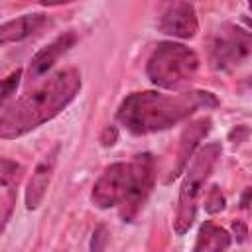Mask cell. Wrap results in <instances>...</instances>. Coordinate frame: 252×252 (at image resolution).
<instances>
[{"label":"cell","mask_w":252,"mask_h":252,"mask_svg":"<svg viewBox=\"0 0 252 252\" xmlns=\"http://www.w3.org/2000/svg\"><path fill=\"white\" fill-rule=\"evenodd\" d=\"M248 4H250V8H252V0H248Z\"/></svg>","instance_id":"cell-24"},{"label":"cell","mask_w":252,"mask_h":252,"mask_svg":"<svg viewBox=\"0 0 252 252\" xmlns=\"http://www.w3.org/2000/svg\"><path fill=\"white\" fill-rule=\"evenodd\" d=\"M57 156H59V144L53 146V150H49L35 165L28 185H26V193H24V201H26V209L28 211H35L45 193H47V187L51 183V175H53V169L57 165Z\"/></svg>","instance_id":"cell-9"},{"label":"cell","mask_w":252,"mask_h":252,"mask_svg":"<svg viewBox=\"0 0 252 252\" xmlns=\"http://www.w3.org/2000/svg\"><path fill=\"white\" fill-rule=\"evenodd\" d=\"M242 22H244V24H246V26L252 30V18H250V16H242Z\"/></svg>","instance_id":"cell-23"},{"label":"cell","mask_w":252,"mask_h":252,"mask_svg":"<svg viewBox=\"0 0 252 252\" xmlns=\"http://www.w3.org/2000/svg\"><path fill=\"white\" fill-rule=\"evenodd\" d=\"M217 98L207 91H189L177 94H163L156 91L128 94L118 110L116 120L134 136H146L171 128L189 118L199 106H217Z\"/></svg>","instance_id":"cell-2"},{"label":"cell","mask_w":252,"mask_h":252,"mask_svg":"<svg viewBox=\"0 0 252 252\" xmlns=\"http://www.w3.org/2000/svg\"><path fill=\"white\" fill-rule=\"evenodd\" d=\"M252 57V32L234 24H224L209 43V59L215 69L232 71Z\"/></svg>","instance_id":"cell-5"},{"label":"cell","mask_w":252,"mask_h":252,"mask_svg":"<svg viewBox=\"0 0 252 252\" xmlns=\"http://www.w3.org/2000/svg\"><path fill=\"white\" fill-rule=\"evenodd\" d=\"M108 242V230L104 224H98L93 232V240H91V250H104Z\"/></svg>","instance_id":"cell-17"},{"label":"cell","mask_w":252,"mask_h":252,"mask_svg":"<svg viewBox=\"0 0 252 252\" xmlns=\"http://www.w3.org/2000/svg\"><path fill=\"white\" fill-rule=\"evenodd\" d=\"M211 132V118H199L195 122H191L189 126H185V130L181 132V138H179V150H177V159H175V165L171 167V173L169 177L165 179V183H169L171 179H175L177 175L183 173V169L187 167L189 163V158L195 156L197 148H199V142Z\"/></svg>","instance_id":"cell-10"},{"label":"cell","mask_w":252,"mask_h":252,"mask_svg":"<svg viewBox=\"0 0 252 252\" xmlns=\"http://www.w3.org/2000/svg\"><path fill=\"white\" fill-rule=\"evenodd\" d=\"M250 199H252V189H246V191H244V195H242V199H240V207H242V209H246Z\"/></svg>","instance_id":"cell-22"},{"label":"cell","mask_w":252,"mask_h":252,"mask_svg":"<svg viewBox=\"0 0 252 252\" xmlns=\"http://www.w3.org/2000/svg\"><path fill=\"white\" fill-rule=\"evenodd\" d=\"M35 2L41 6H63V4H71L75 0H35Z\"/></svg>","instance_id":"cell-21"},{"label":"cell","mask_w":252,"mask_h":252,"mask_svg":"<svg viewBox=\"0 0 252 252\" xmlns=\"http://www.w3.org/2000/svg\"><path fill=\"white\" fill-rule=\"evenodd\" d=\"M81 91V73L75 67H65L49 75L41 85L28 91L12 104L2 106L0 138L14 140L39 128L65 110Z\"/></svg>","instance_id":"cell-1"},{"label":"cell","mask_w":252,"mask_h":252,"mask_svg":"<svg viewBox=\"0 0 252 252\" xmlns=\"http://www.w3.org/2000/svg\"><path fill=\"white\" fill-rule=\"evenodd\" d=\"M199 71V55L177 41H161L156 45L146 63V75L159 89L177 91L189 85Z\"/></svg>","instance_id":"cell-3"},{"label":"cell","mask_w":252,"mask_h":252,"mask_svg":"<svg viewBox=\"0 0 252 252\" xmlns=\"http://www.w3.org/2000/svg\"><path fill=\"white\" fill-rule=\"evenodd\" d=\"M75 41H77V35H75L73 32H65L63 35L55 37L51 43H47L45 47H41V49L32 57V61H30V67H28L30 79L35 81V79H39L41 75H45V73L57 63V59H59L65 51H69V49L75 45Z\"/></svg>","instance_id":"cell-11"},{"label":"cell","mask_w":252,"mask_h":252,"mask_svg":"<svg viewBox=\"0 0 252 252\" xmlns=\"http://www.w3.org/2000/svg\"><path fill=\"white\" fill-rule=\"evenodd\" d=\"M232 236L236 238V242H244L248 236V228L242 220H232Z\"/></svg>","instance_id":"cell-19"},{"label":"cell","mask_w":252,"mask_h":252,"mask_svg":"<svg viewBox=\"0 0 252 252\" xmlns=\"http://www.w3.org/2000/svg\"><path fill=\"white\" fill-rule=\"evenodd\" d=\"M47 24H49V20L43 14H24L16 20L4 22L0 26V43L6 45V43H14V41H24Z\"/></svg>","instance_id":"cell-12"},{"label":"cell","mask_w":252,"mask_h":252,"mask_svg":"<svg viewBox=\"0 0 252 252\" xmlns=\"http://www.w3.org/2000/svg\"><path fill=\"white\" fill-rule=\"evenodd\" d=\"M220 154H222V148L219 142L205 144L203 148H199L195 152L191 163L187 165V171H185V177H183V183L179 189L177 213H175V220H173L175 234L183 236L193 226L195 217H197L199 197L203 193V185H205L207 177L211 175Z\"/></svg>","instance_id":"cell-4"},{"label":"cell","mask_w":252,"mask_h":252,"mask_svg":"<svg viewBox=\"0 0 252 252\" xmlns=\"http://www.w3.org/2000/svg\"><path fill=\"white\" fill-rule=\"evenodd\" d=\"M22 165L8 159V158H2L0 159V185L6 189L8 193V207L12 211V203H14V189L18 187L20 179H22Z\"/></svg>","instance_id":"cell-14"},{"label":"cell","mask_w":252,"mask_h":252,"mask_svg":"<svg viewBox=\"0 0 252 252\" xmlns=\"http://www.w3.org/2000/svg\"><path fill=\"white\" fill-rule=\"evenodd\" d=\"M230 242H232V238L224 228L217 226L211 220H205L197 232L193 250L195 252H219V250L230 248Z\"/></svg>","instance_id":"cell-13"},{"label":"cell","mask_w":252,"mask_h":252,"mask_svg":"<svg viewBox=\"0 0 252 252\" xmlns=\"http://www.w3.org/2000/svg\"><path fill=\"white\" fill-rule=\"evenodd\" d=\"M158 28L175 39H191L199 32V20L189 0H163Z\"/></svg>","instance_id":"cell-7"},{"label":"cell","mask_w":252,"mask_h":252,"mask_svg":"<svg viewBox=\"0 0 252 252\" xmlns=\"http://www.w3.org/2000/svg\"><path fill=\"white\" fill-rule=\"evenodd\" d=\"M224 207H226V199H224L220 187H219V185H211V187L207 189V193H205V199H203V209H205V213L217 215V213H220Z\"/></svg>","instance_id":"cell-15"},{"label":"cell","mask_w":252,"mask_h":252,"mask_svg":"<svg viewBox=\"0 0 252 252\" xmlns=\"http://www.w3.org/2000/svg\"><path fill=\"white\" fill-rule=\"evenodd\" d=\"M20 79H22V69H16L14 73H10L4 81H2V102L6 104L8 98L16 93L18 85H20Z\"/></svg>","instance_id":"cell-16"},{"label":"cell","mask_w":252,"mask_h":252,"mask_svg":"<svg viewBox=\"0 0 252 252\" xmlns=\"http://www.w3.org/2000/svg\"><path fill=\"white\" fill-rule=\"evenodd\" d=\"M134 159H136V167H138L136 183H134L130 195L118 207V213H120L122 220H126V222H130L140 213V209L144 207V203L150 197L154 183H156V159H154V156L152 154H138Z\"/></svg>","instance_id":"cell-8"},{"label":"cell","mask_w":252,"mask_h":252,"mask_svg":"<svg viewBox=\"0 0 252 252\" xmlns=\"http://www.w3.org/2000/svg\"><path fill=\"white\" fill-rule=\"evenodd\" d=\"M118 142V128L114 126V124H108L104 130H102V134H100V144L104 146V148H110V146H114Z\"/></svg>","instance_id":"cell-18"},{"label":"cell","mask_w":252,"mask_h":252,"mask_svg":"<svg viewBox=\"0 0 252 252\" xmlns=\"http://www.w3.org/2000/svg\"><path fill=\"white\" fill-rule=\"evenodd\" d=\"M248 134H250V130H248L246 126H236V128L228 134V140H230V142H234V144H240Z\"/></svg>","instance_id":"cell-20"},{"label":"cell","mask_w":252,"mask_h":252,"mask_svg":"<svg viewBox=\"0 0 252 252\" xmlns=\"http://www.w3.org/2000/svg\"><path fill=\"white\" fill-rule=\"evenodd\" d=\"M136 173H138L136 159L110 163L93 185L91 191L93 205H96L98 209L120 207V203L130 195L136 183Z\"/></svg>","instance_id":"cell-6"}]
</instances>
